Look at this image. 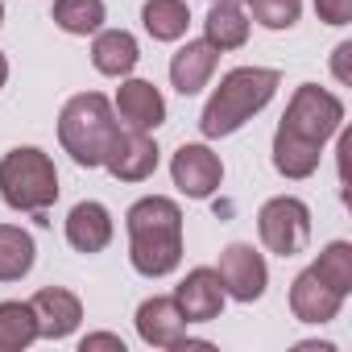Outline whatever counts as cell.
I'll list each match as a JSON object with an SVG mask.
<instances>
[{"label": "cell", "mask_w": 352, "mask_h": 352, "mask_svg": "<svg viewBox=\"0 0 352 352\" xmlns=\"http://www.w3.org/2000/svg\"><path fill=\"white\" fill-rule=\"evenodd\" d=\"M340 120H344L340 96H331L319 83H302L290 96L286 116L274 133V170L282 179H311L319 170L327 137L340 133Z\"/></svg>", "instance_id": "1"}, {"label": "cell", "mask_w": 352, "mask_h": 352, "mask_svg": "<svg viewBox=\"0 0 352 352\" xmlns=\"http://www.w3.org/2000/svg\"><path fill=\"white\" fill-rule=\"evenodd\" d=\"M129 261L141 278H166L183 261V212L166 195H145L129 208Z\"/></svg>", "instance_id": "2"}, {"label": "cell", "mask_w": 352, "mask_h": 352, "mask_svg": "<svg viewBox=\"0 0 352 352\" xmlns=\"http://www.w3.org/2000/svg\"><path fill=\"white\" fill-rule=\"evenodd\" d=\"M282 75L270 67H236L220 79V87L212 91L204 116H199V133L204 137H232L245 120H253L278 91Z\"/></svg>", "instance_id": "3"}, {"label": "cell", "mask_w": 352, "mask_h": 352, "mask_svg": "<svg viewBox=\"0 0 352 352\" xmlns=\"http://www.w3.org/2000/svg\"><path fill=\"white\" fill-rule=\"evenodd\" d=\"M116 112L108 104V96L100 91H83L75 100H67L63 116H58V141L63 149L79 162V166H104V153L116 137Z\"/></svg>", "instance_id": "4"}, {"label": "cell", "mask_w": 352, "mask_h": 352, "mask_svg": "<svg viewBox=\"0 0 352 352\" xmlns=\"http://www.w3.org/2000/svg\"><path fill=\"white\" fill-rule=\"evenodd\" d=\"M0 195L13 212L46 216V208H54L58 199V170L50 153H42L38 145L9 149L5 162H0Z\"/></svg>", "instance_id": "5"}, {"label": "cell", "mask_w": 352, "mask_h": 352, "mask_svg": "<svg viewBox=\"0 0 352 352\" xmlns=\"http://www.w3.org/2000/svg\"><path fill=\"white\" fill-rule=\"evenodd\" d=\"M257 232H261V245L278 257H298L307 245H311V212L302 199L294 195H278L270 204H261L257 212Z\"/></svg>", "instance_id": "6"}, {"label": "cell", "mask_w": 352, "mask_h": 352, "mask_svg": "<svg viewBox=\"0 0 352 352\" xmlns=\"http://www.w3.org/2000/svg\"><path fill=\"white\" fill-rule=\"evenodd\" d=\"M220 286L228 298L236 302H257L270 286V270H265V257L253 249V245H228L220 253Z\"/></svg>", "instance_id": "7"}, {"label": "cell", "mask_w": 352, "mask_h": 352, "mask_svg": "<svg viewBox=\"0 0 352 352\" xmlns=\"http://www.w3.org/2000/svg\"><path fill=\"white\" fill-rule=\"evenodd\" d=\"M104 166L120 183H145L157 170V145L141 129H116V137H112V145L104 153Z\"/></svg>", "instance_id": "8"}, {"label": "cell", "mask_w": 352, "mask_h": 352, "mask_svg": "<svg viewBox=\"0 0 352 352\" xmlns=\"http://www.w3.org/2000/svg\"><path fill=\"white\" fill-rule=\"evenodd\" d=\"M170 174H174V187L187 199H208L224 183V162L208 145H183L170 162Z\"/></svg>", "instance_id": "9"}, {"label": "cell", "mask_w": 352, "mask_h": 352, "mask_svg": "<svg viewBox=\"0 0 352 352\" xmlns=\"http://www.w3.org/2000/svg\"><path fill=\"white\" fill-rule=\"evenodd\" d=\"M137 336L149 348H183V344H191L179 302L166 298V294H153V298H145L137 307Z\"/></svg>", "instance_id": "10"}, {"label": "cell", "mask_w": 352, "mask_h": 352, "mask_svg": "<svg viewBox=\"0 0 352 352\" xmlns=\"http://www.w3.org/2000/svg\"><path fill=\"white\" fill-rule=\"evenodd\" d=\"M174 302H179V311H183L187 323H212V319H220V311H224L220 274L208 270V265L191 270V274L179 282V290H174Z\"/></svg>", "instance_id": "11"}, {"label": "cell", "mask_w": 352, "mask_h": 352, "mask_svg": "<svg viewBox=\"0 0 352 352\" xmlns=\"http://www.w3.org/2000/svg\"><path fill=\"white\" fill-rule=\"evenodd\" d=\"M344 307V294L331 290L315 270H302L294 282H290V311L298 323H331Z\"/></svg>", "instance_id": "12"}, {"label": "cell", "mask_w": 352, "mask_h": 352, "mask_svg": "<svg viewBox=\"0 0 352 352\" xmlns=\"http://www.w3.org/2000/svg\"><path fill=\"white\" fill-rule=\"evenodd\" d=\"M30 307H34V319H38V336H46V340H67L83 319V302L63 286L38 290L30 298Z\"/></svg>", "instance_id": "13"}, {"label": "cell", "mask_w": 352, "mask_h": 352, "mask_svg": "<svg viewBox=\"0 0 352 352\" xmlns=\"http://www.w3.org/2000/svg\"><path fill=\"white\" fill-rule=\"evenodd\" d=\"M116 112H120V120L129 129L149 133V129H157L166 120V100L149 79H124L120 91H116Z\"/></svg>", "instance_id": "14"}, {"label": "cell", "mask_w": 352, "mask_h": 352, "mask_svg": "<svg viewBox=\"0 0 352 352\" xmlns=\"http://www.w3.org/2000/svg\"><path fill=\"white\" fill-rule=\"evenodd\" d=\"M216 63H220V50L204 38V42H187L179 54L170 58V83L174 91H183V96H195L208 87V79L216 75Z\"/></svg>", "instance_id": "15"}, {"label": "cell", "mask_w": 352, "mask_h": 352, "mask_svg": "<svg viewBox=\"0 0 352 352\" xmlns=\"http://www.w3.org/2000/svg\"><path fill=\"white\" fill-rule=\"evenodd\" d=\"M67 241H71V249H79V253H100V249H108V241H112V216H108V208L96 204V199L75 204L71 216H67Z\"/></svg>", "instance_id": "16"}, {"label": "cell", "mask_w": 352, "mask_h": 352, "mask_svg": "<svg viewBox=\"0 0 352 352\" xmlns=\"http://www.w3.org/2000/svg\"><path fill=\"white\" fill-rule=\"evenodd\" d=\"M141 50H137V38L124 34V30H96V42H91V63L100 75H112V79H124L133 67H137Z\"/></svg>", "instance_id": "17"}, {"label": "cell", "mask_w": 352, "mask_h": 352, "mask_svg": "<svg viewBox=\"0 0 352 352\" xmlns=\"http://www.w3.org/2000/svg\"><path fill=\"white\" fill-rule=\"evenodd\" d=\"M208 42L224 54V50H241L249 42V17L241 5H232V0H212V9H208Z\"/></svg>", "instance_id": "18"}, {"label": "cell", "mask_w": 352, "mask_h": 352, "mask_svg": "<svg viewBox=\"0 0 352 352\" xmlns=\"http://www.w3.org/2000/svg\"><path fill=\"white\" fill-rule=\"evenodd\" d=\"M141 21L153 42H179L191 25V9H187V0H145Z\"/></svg>", "instance_id": "19"}, {"label": "cell", "mask_w": 352, "mask_h": 352, "mask_svg": "<svg viewBox=\"0 0 352 352\" xmlns=\"http://www.w3.org/2000/svg\"><path fill=\"white\" fill-rule=\"evenodd\" d=\"M34 236L17 224H0V282H21L34 270Z\"/></svg>", "instance_id": "20"}, {"label": "cell", "mask_w": 352, "mask_h": 352, "mask_svg": "<svg viewBox=\"0 0 352 352\" xmlns=\"http://www.w3.org/2000/svg\"><path fill=\"white\" fill-rule=\"evenodd\" d=\"M54 25L63 34H75V38H87L104 25L108 9H104V0H54V9H50Z\"/></svg>", "instance_id": "21"}, {"label": "cell", "mask_w": 352, "mask_h": 352, "mask_svg": "<svg viewBox=\"0 0 352 352\" xmlns=\"http://www.w3.org/2000/svg\"><path fill=\"white\" fill-rule=\"evenodd\" d=\"M38 340V319L30 302H0V352H21Z\"/></svg>", "instance_id": "22"}, {"label": "cell", "mask_w": 352, "mask_h": 352, "mask_svg": "<svg viewBox=\"0 0 352 352\" xmlns=\"http://www.w3.org/2000/svg\"><path fill=\"white\" fill-rule=\"evenodd\" d=\"M331 290H340L344 298H348V290H352V245L348 241H331L323 253H319V261L311 265Z\"/></svg>", "instance_id": "23"}, {"label": "cell", "mask_w": 352, "mask_h": 352, "mask_svg": "<svg viewBox=\"0 0 352 352\" xmlns=\"http://www.w3.org/2000/svg\"><path fill=\"white\" fill-rule=\"evenodd\" d=\"M249 13L265 30H290L302 13V0H249Z\"/></svg>", "instance_id": "24"}, {"label": "cell", "mask_w": 352, "mask_h": 352, "mask_svg": "<svg viewBox=\"0 0 352 352\" xmlns=\"http://www.w3.org/2000/svg\"><path fill=\"white\" fill-rule=\"evenodd\" d=\"M315 13L327 25H348L352 21V0H315Z\"/></svg>", "instance_id": "25"}, {"label": "cell", "mask_w": 352, "mask_h": 352, "mask_svg": "<svg viewBox=\"0 0 352 352\" xmlns=\"http://www.w3.org/2000/svg\"><path fill=\"white\" fill-rule=\"evenodd\" d=\"M83 352H91V348H112V352H124V340L120 336H112V331H96V336H83V344H79Z\"/></svg>", "instance_id": "26"}, {"label": "cell", "mask_w": 352, "mask_h": 352, "mask_svg": "<svg viewBox=\"0 0 352 352\" xmlns=\"http://www.w3.org/2000/svg\"><path fill=\"white\" fill-rule=\"evenodd\" d=\"M348 54H352V46L344 42V46H336V79L340 83H348Z\"/></svg>", "instance_id": "27"}, {"label": "cell", "mask_w": 352, "mask_h": 352, "mask_svg": "<svg viewBox=\"0 0 352 352\" xmlns=\"http://www.w3.org/2000/svg\"><path fill=\"white\" fill-rule=\"evenodd\" d=\"M5 79H9V58H5V50H0V87H5Z\"/></svg>", "instance_id": "28"}, {"label": "cell", "mask_w": 352, "mask_h": 352, "mask_svg": "<svg viewBox=\"0 0 352 352\" xmlns=\"http://www.w3.org/2000/svg\"><path fill=\"white\" fill-rule=\"evenodd\" d=\"M0 25H5V5H0Z\"/></svg>", "instance_id": "29"}]
</instances>
